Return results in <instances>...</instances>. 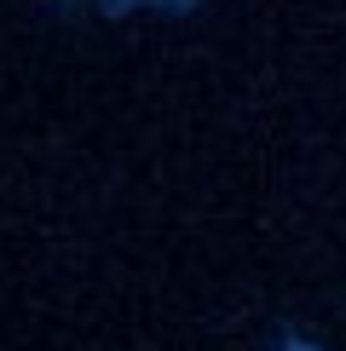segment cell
Masks as SVG:
<instances>
[]
</instances>
